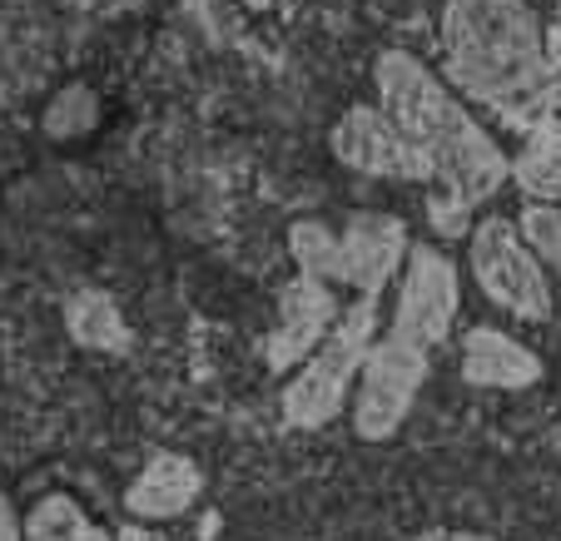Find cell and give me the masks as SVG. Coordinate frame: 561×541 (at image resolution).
<instances>
[{
    "label": "cell",
    "instance_id": "obj_15",
    "mask_svg": "<svg viewBox=\"0 0 561 541\" xmlns=\"http://www.w3.org/2000/svg\"><path fill=\"white\" fill-rule=\"evenodd\" d=\"M25 537L31 541H90V517L80 511V502L65 497V492H55V497H45L41 507L31 511V521H25Z\"/></svg>",
    "mask_w": 561,
    "mask_h": 541
},
{
    "label": "cell",
    "instance_id": "obj_21",
    "mask_svg": "<svg viewBox=\"0 0 561 541\" xmlns=\"http://www.w3.org/2000/svg\"><path fill=\"white\" fill-rule=\"evenodd\" d=\"M433 541H492V537H467V531H447V537H433Z\"/></svg>",
    "mask_w": 561,
    "mask_h": 541
},
{
    "label": "cell",
    "instance_id": "obj_22",
    "mask_svg": "<svg viewBox=\"0 0 561 541\" xmlns=\"http://www.w3.org/2000/svg\"><path fill=\"white\" fill-rule=\"evenodd\" d=\"M90 541H105V537H100V531H90Z\"/></svg>",
    "mask_w": 561,
    "mask_h": 541
},
{
    "label": "cell",
    "instance_id": "obj_8",
    "mask_svg": "<svg viewBox=\"0 0 561 541\" xmlns=\"http://www.w3.org/2000/svg\"><path fill=\"white\" fill-rule=\"evenodd\" d=\"M408 254V223L392 214H358L339 234V284H353L358 298H378Z\"/></svg>",
    "mask_w": 561,
    "mask_h": 541
},
{
    "label": "cell",
    "instance_id": "obj_18",
    "mask_svg": "<svg viewBox=\"0 0 561 541\" xmlns=\"http://www.w3.org/2000/svg\"><path fill=\"white\" fill-rule=\"evenodd\" d=\"M541 45H547V115H541V129L561 139V11L547 25Z\"/></svg>",
    "mask_w": 561,
    "mask_h": 541
},
{
    "label": "cell",
    "instance_id": "obj_4",
    "mask_svg": "<svg viewBox=\"0 0 561 541\" xmlns=\"http://www.w3.org/2000/svg\"><path fill=\"white\" fill-rule=\"evenodd\" d=\"M467 264H472L477 288L492 298L497 308H507L512 319L547 323L551 319V284L547 268L531 258V249L522 244L512 219H482L467 234Z\"/></svg>",
    "mask_w": 561,
    "mask_h": 541
},
{
    "label": "cell",
    "instance_id": "obj_3",
    "mask_svg": "<svg viewBox=\"0 0 561 541\" xmlns=\"http://www.w3.org/2000/svg\"><path fill=\"white\" fill-rule=\"evenodd\" d=\"M373 329H378V298H358L339 313L329 338L308 353L298 378L284 393V423L288 427H323L339 417L343 398H348L353 378H358L363 358L373 348Z\"/></svg>",
    "mask_w": 561,
    "mask_h": 541
},
{
    "label": "cell",
    "instance_id": "obj_19",
    "mask_svg": "<svg viewBox=\"0 0 561 541\" xmlns=\"http://www.w3.org/2000/svg\"><path fill=\"white\" fill-rule=\"evenodd\" d=\"M0 541H25L21 521H15V511H11V502L5 497H0Z\"/></svg>",
    "mask_w": 561,
    "mask_h": 541
},
{
    "label": "cell",
    "instance_id": "obj_2",
    "mask_svg": "<svg viewBox=\"0 0 561 541\" xmlns=\"http://www.w3.org/2000/svg\"><path fill=\"white\" fill-rule=\"evenodd\" d=\"M443 65L462 95L482 100L527 135L547 115V45L527 0H447Z\"/></svg>",
    "mask_w": 561,
    "mask_h": 541
},
{
    "label": "cell",
    "instance_id": "obj_7",
    "mask_svg": "<svg viewBox=\"0 0 561 541\" xmlns=\"http://www.w3.org/2000/svg\"><path fill=\"white\" fill-rule=\"evenodd\" d=\"M339 298H333L329 284H313V278H288L284 293H278V329L268 333L264 358L274 372L298 368L308 362V353L329 338V329L339 323Z\"/></svg>",
    "mask_w": 561,
    "mask_h": 541
},
{
    "label": "cell",
    "instance_id": "obj_20",
    "mask_svg": "<svg viewBox=\"0 0 561 541\" xmlns=\"http://www.w3.org/2000/svg\"><path fill=\"white\" fill-rule=\"evenodd\" d=\"M119 541H164V537H149V531H139V527H125L119 531Z\"/></svg>",
    "mask_w": 561,
    "mask_h": 541
},
{
    "label": "cell",
    "instance_id": "obj_11",
    "mask_svg": "<svg viewBox=\"0 0 561 541\" xmlns=\"http://www.w3.org/2000/svg\"><path fill=\"white\" fill-rule=\"evenodd\" d=\"M194 502H199V468L180 452H159L135 477V487L125 492L129 517H145V521H170L180 511H190Z\"/></svg>",
    "mask_w": 561,
    "mask_h": 541
},
{
    "label": "cell",
    "instance_id": "obj_16",
    "mask_svg": "<svg viewBox=\"0 0 561 541\" xmlns=\"http://www.w3.org/2000/svg\"><path fill=\"white\" fill-rule=\"evenodd\" d=\"M517 234H522V244L531 249L537 264H547L551 274H561V209H551V204H531V209H522Z\"/></svg>",
    "mask_w": 561,
    "mask_h": 541
},
{
    "label": "cell",
    "instance_id": "obj_9",
    "mask_svg": "<svg viewBox=\"0 0 561 541\" xmlns=\"http://www.w3.org/2000/svg\"><path fill=\"white\" fill-rule=\"evenodd\" d=\"M333 154L358 174H398V180H423V164L408 149V139L392 129V119L378 105H353L333 125Z\"/></svg>",
    "mask_w": 561,
    "mask_h": 541
},
{
    "label": "cell",
    "instance_id": "obj_17",
    "mask_svg": "<svg viewBox=\"0 0 561 541\" xmlns=\"http://www.w3.org/2000/svg\"><path fill=\"white\" fill-rule=\"evenodd\" d=\"M95 119V95H90L85 85H70L60 90V100H55L50 110H45V129H50L55 139H70L80 135V129Z\"/></svg>",
    "mask_w": 561,
    "mask_h": 541
},
{
    "label": "cell",
    "instance_id": "obj_12",
    "mask_svg": "<svg viewBox=\"0 0 561 541\" xmlns=\"http://www.w3.org/2000/svg\"><path fill=\"white\" fill-rule=\"evenodd\" d=\"M65 329L80 348H100V353H125L129 348V329L119 319V308L110 293L100 288H75L65 298Z\"/></svg>",
    "mask_w": 561,
    "mask_h": 541
},
{
    "label": "cell",
    "instance_id": "obj_6",
    "mask_svg": "<svg viewBox=\"0 0 561 541\" xmlns=\"http://www.w3.org/2000/svg\"><path fill=\"white\" fill-rule=\"evenodd\" d=\"M462 303L457 288V264L443 249L427 244H408V274H403V293H398V313H392V338L413 343V348H437L447 338Z\"/></svg>",
    "mask_w": 561,
    "mask_h": 541
},
{
    "label": "cell",
    "instance_id": "obj_14",
    "mask_svg": "<svg viewBox=\"0 0 561 541\" xmlns=\"http://www.w3.org/2000/svg\"><path fill=\"white\" fill-rule=\"evenodd\" d=\"M288 254H294L298 274L313 284H339V234L323 229L318 219H298L288 229Z\"/></svg>",
    "mask_w": 561,
    "mask_h": 541
},
{
    "label": "cell",
    "instance_id": "obj_5",
    "mask_svg": "<svg viewBox=\"0 0 561 541\" xmlns=\"http://www.w3.org/2000/svg\"><path fill=\"white\" fill-rule=\"evenodd\" d=\"M363 393L353 407V427L363 442H388L403 427L408 407H413L417 388L427 382V353L413 343H398L388 333L382 343H373L363 358Z\"/></svg>",
    "mask_w": 561,
    "mask_h": 541
},
{
    "label": "cell",
    "instance_id": "obj_1",
    "mask_svg": "<svg viewBox=\"0 0 561 541\" xmlns=\"http://www.w3.org/2000/svg\"><path fill=\"white\" fill-rule=\"evenodd\" d=\"M373 74H378V110L408 139L423 164V180L433 184L427 199L433 229L443 239L472 234V209L512 180V160L457 105L453 90H443V80L408 50H382Z\"/></svg>",
    "mask_w": 561,
    "mask_h": 541
},
{
    "label": "cell",
    "instance_id": "obj_10",
    "mask_svg": "<svg viewBox=\"0 0 561 541\" xmlns=\"http://www.w3.org/2000/svg\"><path fill=\"white\" fill-rule=\"evenodd\" d=\"M462 378L472 388H531L541 378V358L507 338L502 329H472L462 338Z\"/></svg>",
    "mask_w": 561,
    "mask_h": 541
},
{
    "label": "cell",
    "instance_id": "obj_13",
    "mask_svg": "<svg viewBox=\"0 0 561 541\" xmlns=\"http://www.w3.org/2000/svg\"><path fill=\"white\" fill-rule=\"evenodd\" d=\"M512 180L522 194H531V204H557L561 199V139L537 129L527 135V149L512 160Z\"/></svg>",
    "mask_w": 561,
    "mask_h": 541
}]
</instances>
